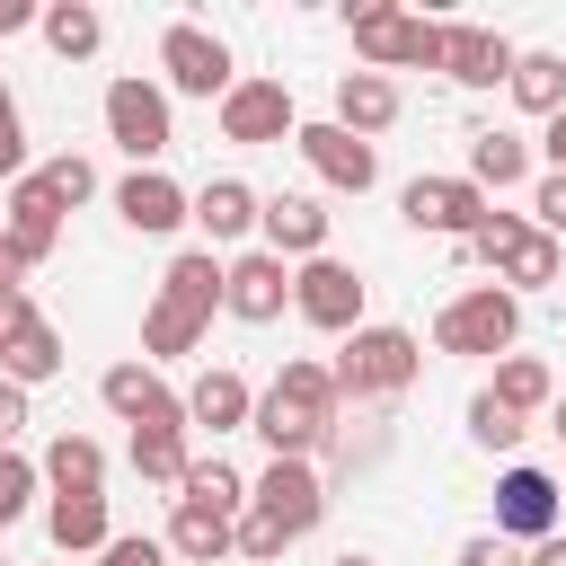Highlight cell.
Segmentation results:
<instances>
[{
	"label": "cell",
	"instance_id": "cell-1",
	"mask_svg": "<svg viewBox=\"0 0 566 566\" xmlns=\"http://www.w3.org/2000/svg\"><path fill=\"white\" fill-rule=\"evenodd\" d=\"M221 292H230V265H221L212 248H186V256H168V274H159V301H150V318H142V354H150V363H177V354H195V345H203V327H212V310H221Z\"/></svg>",
	"mask_w": 566,
	"mask_h": 566
},
{
	"label": "cell",
	"instance_id": "cell-2",
	"mask_svg": "<svg viewBox=\"0 0 566 566\" xmlns=\"http://www.w3.org/2000/svg\"><path fill=\"white\" fill-rule=\"evenodd\" d=\"M345 416V389H336V371L327 363H283L274 371V389L256 398V442L274 451V460H310V451H327V424Z\"/></svg>",
	"mask_w": 566,
	"mask_h": 566
},
{
	"label": "cell",
	"instance_id": "cell-3",
	"mask_svg": "<svg viewBox=\"0 0 566 566\" xmlns=\"http://www.w3.org/2000/svg\"><path fill=\"white\" fill-rule=\"evenodd\" d=\"M345 27H354L363 71H442V35H451V27H433V18H416V9H398V0H354Z\"/></svg>",
	"mask_w": 566,
	"mask_h": 566
},
{
	"label": "cell",
	"instance_id": "cell-4",
	"mask_svg": "<svg viewBox=\"0 0 566 566\" xmlns=\"http://www.w3.org/2000/svg\"><path fill=\"white\" fill-rule=\"evenodd\" d=\"M327 371H336V389H345L354 407H380V398L416 389V371H424V345H416L407 327H371V318H363Z\"/></svg>",
	"mask_w": 566,
	"mask_h": 566
},
{
	"label": "cell",
	"instance_id": "cell-5",
	"mask_svg": "<svg viewBox=\"0 0 566 566\" xmlns=\"http://www.w3.org/2000/svg\"><path fill=\"white\" fill-rule=\"evenodd\" d=\"M513 336H522V301L504 292V283H478V292H451L442 301V318H433V345L442 354H513Z\"/></svg>",
	"mask_w": 566,
	"mask_h": 566
},
{
	"label": "cell",
	"instance_id": "cell-6",
	"mask_svg": "<svg viewBox=\"0 0 566 566\" xmlns=\"http://www.w3.org/2000/svg\"><path fill=\"white\" fill-rule=\"evenodd\" d=\"M106 142L142 168V159H159L168 142H177V124H168V88L159 80H142V71H124V80H106Z\"/></svg>",
	"mask_w": 566,
	"mask_h": 566
},
{
	"label": "cell",
	"instance_id": "cell-7",
	"mask_svg": "<svg viewBox=\"0 0 566 566\" xmlns=\"http://www.w3.org/2000/svg\"><path fill=\"white\" fill-rule=\"evenodd\" d=\"M159 71H168V88H177V97H212V106L239 88L230 44H221L212 27H195V18H177V27L159 35Z\"/></svg>",
	"mask_w": 566,
	"mask_h": 566
},
{
	"label": "cell",
	"instance_id": "cell-8",
	"mask_svg": "<svg viewBox=\"0 0 566 566\" xmlns=\"http://www.w3.org/2000/svg\"><path fill=\"white\" fill-rule=\"evenodd\" d=\"M363 274L345 265V256H310V265H292V310L310 318V327H327V336H354L363 327Z\"/></svg>",
	"mask_w": 566,
	"mask_h": 566
},
{
	"label": "cell",
	"instance_id": "cell-9",
	"mask_svg": "<svg viewBox=\"0 0 566 566\" xmlns=\"http://www.w3.org/2000/svg\"><path fill=\"white\" fill-rule=\"evenodd\" d=\"M292 150H301V159H310V177H318V186H336V195H371V186H380V150H371L363 133H345L336 115H327V124H301V133H292Z\"/></svg>",
	"mask_w": 566,
	"mask_h": 566
},
{
	"label": "cell",
	"instance_id": "cell-10",
	"mask_svg": "<svg viewBox=\"0 0 566 566\" xmlns=\"http://www.w3.org/2000/svg\"><path fill=\"white\" fill-rule=\"evenodd\" d=\"M398 212H407V230H424V239H478V221H486L495 203H486L469 177H407Z\"/></svg>",
	"mask_w": 566,
	"mask_h": 566
},
{
	"label": "cell",
	"instance_id": "cell-11",
	"mask_svg": "<svg viewBox=\"0 0 566 566\" xmlns=\"http://www.w3.org/2000/svg\"><path fill=\"white\" fill-rule=\"evenodd\" d=\"M97 398H106V416H124L133 433H177V424H186V398H177L150 363H106V371H97Z\"/></svg>",
	"mask_w": 566,
	"mask_h": 566
},
{
	"label": "cell",
	"instance_id": "cell-12",
	"mask_svg": "<svg viewBox=\"0 0 566 566\" xmlns=\"http://www.w3.org/2000/svg\"><path fill=\"white\" fill-rule=\"evenodd\" d=\"M292 133H301V106H292L283 80H239V88L221 97V142L265 150V142H292Z\"/></svg>",
	"mask_w": 566,
	"mask_h": 566
},
{
	"label": "cell",
	"instance_id": "cell-13",
	"mask_svg": "<svg viewBox=\"0 0 566 566\" xmlns=\"http://www.w3.org/2000/svg\"><path fill=\"white\" fill-rule=\"evenodd\" d=\"M557 513H566V495H557V478H548V469H531V460H513V469L495 478V531H504L513 548H522V539L539 548V539L557 531Z\"/></svg>",
	"mask_w": 566,
	"mask_h": 566
},
{
	"label": "cell",
	"instance_id": "cell-14",
	"mask_svg": "<svg viewBox=\"0 0 566 566\" xmlns=\"http://www.w3.org/2000/svg\"><path fill=\"white\" fill-rule=\"evenodd\" d=\"M62 371V336H53V318L18 292V301H0V380H18V389H35V380H53Z\"/></svg>",
	"mask_w": 566,
	"mask_h": 566
},
{
	"label": "cell",
	"instance_id": "cell-15",
	"mask_svg": "<svg viewBox=\"0 0 566 566\" xmlns=\"http://www.w3.org/2000/svg\"><path fill=\"white\" fill-rule=\"evenodd\" d=\"M248 504L301 539V531H318V513H327V478H318V460H265V478H256Z\"/></svg>",
	"mask_w": 566,
	"mask_h": 566
},
{
	"label": "cell",
	"instance_id": "cell-16",
	"mask_svg": "<svg viewBox=\"0 0 566 566\" xmlns=\"http://www.w3.org/2000/svg\"><path fill=\"white\" fill-rule=\"evenodd\" d=\"M0 248H9L18 265H44V256L62 248V203L44 195V177H35V168L9 186V212H0Z\"/></svg>",
	"mask_w": 566,
	"mask_h": 566
},
{
	"label": "cell",
	"instance_id": "cell-17",
	"mask_svg": "<svg viewBox=\"0 0 566 566\" xmlns=\"http://www.w3.org/2000/svg\"><path fill=\"white\" fill-rule=\"evenodd\" d=\"M283 301H292V265H283L274 248L230 256V292H221V310H230L239 327H274V318H283Z\"/></svg>",
	"mask_w": 566,
	"mask_h": 566
},
{
	"label": "cell",
	"instance_id": "cell-18",
	"mask_svg": "<svg viewBox=\"0 0 566 566\" xmlns=\"http://www.w3.org/2000/svg\"><path fill=\"white\" fill-rule=\"evenodd\" d=\"M115 212H124V230H142V239H168V230L195 221V195H186L177 177H159V168H133V177L115 186Z\"/></svg>",
	"mask_w": 566,
	"mask_h": 566
},
{
	"label": "cell",
	"instance_id": "cell-19",
	"mask_svg": "<svg viewBox=\"0 0 566 566\" xmlns=\"http://www.w3.org/2000/svg\"><path fill=\"white\" fill-rule=\"evenodd\" d=\"M513 62H522V53H513L504 27H451V35H442V71H451L460 88H504Z\"/></svg>",
	"mask_w": 566,
	"mask_h": 566
},
{
	"label": "cell",
	"instance_id": "cell-20",
	"mask_svg": "<svg viewBox=\"0 0 566 566\" xmlns=\"http://www.w3.org/2000/svg\"><path fill=\"white\" fill-rule=\"evenodd\" d=\"M256 230H265V248L292 265H310V256H327V212H318V195H265V212H256Z\"/></svg>",
	"mask_w": 566,
	"mask_h": 566
},
{
	"label": "cell",
	"instance_id": "cell-21",
	"mask_svg": "<svg viewBox=\"0 0 566 566\" xmlns=\"http://www.w3.org/2000/svg\"><path fill=\"white\" fill-rule=\"evenodd\" d=\"M256 212H265V195H256L248 177H203V186H195V230H203L212 248L248 239V230H256Z\"/></svg>",
	"mask_w": 566,
	"mask_h": 566
},
{
	"label": "cell",
	"instance_id": "cell-22",
	"mask_svg": "<svg viewBox=\"0 0 566 566\" xmlns=\"http://www.w3.org/2000/svg\"><path fill=\"white\" fill-rule=\"evenodd\" d=\"M195 424H203V433H239V424H256V389H248L230 363H212V371L186 389V433H195Z\"/></svg>",
	"mask_w": 566,
	"mask_h": 566
},
{
	"label": "cell",
	"instance_id": "cell-23",
	"mask_svg": "<svg viewBox=\"0 0 566 566\" xmlns=\"http://www.w3.org/2000/svg\"><path fill=\"white\" fill-rule=\"evenodd\" d=\"M398 115H407V97H398L389 71H345V80H336V124H345V133L371 142V133H389Z\"/></svg>",
	"mask_w": 566,
	"mask_h": 566
},
{
	"label": "cell",
	"instance_id": "cell-24",
	"mask_svg": "<svg viewBox=\"0 0 566 566\" xmlns=\"http://www.w3.org/2000/svg\"><path fill=\"white\" fill-rule=\"evenodd\" d=\"M168 557L221 566V557H239V522H230V513H203V504H177V513H168Z\"/></svg>",
	"mask_w": 566,
	"mask_h": 566
},
{
	"label": "cell",
	"instance_id": "cell-25",
	"mask_svg": "<svg viewBox=\"0 0 566 566\" xmlns=\"http://www.w3.org/2000/svg\"><path fill=\"white\" fill-rule=\"evenodd\" d=\"M522 177H531V142H522V133H504V124L469 133V186H478V195H504V186H522Z\"/></svg>",
	"mask_w": 566,
	"mask_h": 566
},
{
	"label": "cell",
	"instance_id": "cell-26",
	"mask_svg": "<svg viewBox=\"0 0 566 566\" xmlns=\"http://www.w3.org/2000/svg\"><path fill=\"white\" fill-rule=\"evenodd\" d=\"M35 469L53 478V495H106V442H88V433H53Z\"/></svg>",
	"mask_w": 566,
	"mask_h": 566
},
{
	"label": "cell",
	"instance_id": "cell-27",
	"mask_svg": "<svg viewBox=\"0 0 566 566\" xmlns=\"http://www.w3.org/2000/svg\"><path fill=\"white\" fill-rule=\"evenodd\" d=\"M557 274H566V239H548V230H539V221H531V230H522V239H513V256H504V265H495V283H504V292H513V301H522V292H548V283H557Z\"/></svg>",
	"mask_w": 566,
	"mask_h": 566
},
{
	"label": "cell",
	"instance_id": "cell-28",
	"mask_svg": "<svg viewBox=\"0 0 566 566\" xmlns=\"http://www.w3.org/2000/svg\"><path fill=\"white\" fill-rule=\"evenodd\" d=\"M44 531H53L62 557H80V548H106L115 539V513H106V495H53L44 504Z\"/></svg>",
	"mask_w": 566,
	"mask_h": 566
},
{
	"label": "cell",
	"instance_id": "cell-29",
	"mask_svg": "<svg viewBox=\"0 0 566 566\" xmlns=\"http://www.w3.org/2000/svg\"><path fill=\"white\" fill-rule=\"evenodd\" d=\"M486 398H495V407H513V416H539V407H557V380H548V363H539V354H504V363H495V380H486Z\"/></svg>",
	"mask_w": 566,
	"mask_h": 566
},
{
	"label": "cell",
	"instance_id": "cell-30",
	"mask_svg": "<svg viewBox=\"0 0 566 566\" xmlns=\"http://www.w3.org/2000/svg\"><path fill=\"white\" fill-rule=\"evenodd\" d=\"M504 88H513V106H522V115H539V124H548V115H566V53H522Z\"/></svg>",
	"mask_w": 566,
	"mask_h": 566
},
{
	"label": "cell",
	"instance_id": "cell-31",
	"mask_svg": "<svg viewBox=\"0 0 566 566\" xmlns=\"http://www.w3.org/2000/svg\"><path fill=\"white\" fill-rule=\"evenodd\" d=\"M35 27H44V44H53L62 62H88V53L106 44V18H97L88 0H53V9L35 18Z\"/></svg>",
	"mask_w": 566,
	"mask_h": 566
},
{
	"label": "cell",
	"instance_id": "cell-32",
	"mask_svg": "<svg viewBox=\"0 0 566 566\" xmlns=\"http://www.w3.org/2000/svg\"><path fill=\"white\" fill-rule=\"evenodd\" d=\"M177 504H203V513H230V522H239V513H248V478H239L230 460H195L186 486H177Z\"/></svg>",
	"mask_w": 566,
	"mask_h": 566
},
{
	"label": "cell",
	"instance_id": "cell-33",
	"mask_svg": "<svg viewBox=\"0 0 566 566\" xmlns=\"http://www.w3.org/2000/svg\"><path fill=\"white\" fill-rule=\"evenodd\" d=\"M380 451H389V424H380V416H363V407H354V416H336V424H327V460H336L345 478H354V469H371Z\"/></svg>",
	"mask_w": 566,
	"mask_h": 566
},
{
	"label": "cell",
	"instance_id": "cell-34",
	"mask_svg": "<svg viewBox=\"0 0 566 566\" xmlns=\"http://www.w3.org/2000/svg\"><path fill=\"white\" fill-rule=\"evenodd\" d=\"M186 469H195L186 424H177V433H133V478H150V486H186Z\"/></svg>",
	"mask_w": 566,
	"mask_h": 566
},
{
	"label": "cell",
	"instance_id": "cell-35",
	"mask_svg": "<svg viewBox=\"0 0 566 566\" xmlns=\"http://www.w3.org/2000/svg\"><path fill=\"white\" fill-rule=\"evenodd\" d=\"M522 433H531V416H513V407H495L486 389L469 398V442H478V451H522Z\"/></svg>",
	"mask_w": 566,
	"mask_h": 566
},
{
	"label": "cell",
	"instance_id": "cell-36",
	"mask_svg": "<svg viewBox=\"0 0 566 566\" xmlns=\"http://www.w3.org/2000/svg\"><path fill=\"white\" fill-rule=\"evenodd\" d=\"M35 177H44V195H53V203H62V212H80V203H88V195H97V168H88V159H80V150H62V159H44V168H35Z\"/></svg>",
	"mask_w": 566,
	"mask_h": 566
},
{
	"label": "cell",
	"instance_id": "cell-37",
	"mask_svg": "<svg viewBox=\"0 0 566 566\" xmlns=\"http://www.w3.org/2000/svg\"><path fill=\"white\" fill-rule=\"evenodd\" d=\"M35 486H44V469H35L27 451H0V531H9V522H27Z\"/></svg>",
	"mask_w": 566,
	"mask_h": 566
},
{
	"label": "cell",
	"instance_id": "cell-38",
	"mask_svg": "<svg viewBox=\"0 0 566 566\" xmlns=\"http://www.w3.org/2000/svg\"><path fill=\"white\" fill-rule=\"evenodd\" d=\"M522 230H531V221H522V212H486V221H478V239H460V248H469V256H478V265H504V256H513V239H522Z\"/></svg>",
	"mask_w": 566,
	"mask_h": 566
},
{
	"label": "cell",
	"instance_id": "cell-39",
	"mask_svg": "<svg viewBox=\"0 0 566 566\" xmlns=\"http://www.w3.org/2000/svg\"><path fill=\"white\" fill-rule=\"evenodd\" d=\"M283 548H292V531H283V522H265V513L248 504V513H239V557H248V566H274Z\"/></svg>",
	"mask_w": 566,
	"mask_h": 566
},
{
	"label": "cell",
	"instance_id": "cell-40",
	"mask_svg": "<svg viewBox=\"0 0 566 566\" xmlns=\"http://www.w3.org/2000/svg\"><path fill=\"white\" fill-rule=\"evenodd\" d=\"M0 177H9V186L27 177V124H18V97H9V88H0Z\"/></svg>",
	"mask_w": 566,
	"mask_h": 566
},
{
	"label": "cell",
	"instance_id": "cell-41",
	"mask_svg": "<svg viewBox=\"0 0 566 566\" xmlns=\"http://www.w3.org/2000/svg\"><path fill=\"white\" fill-rule=\"evenodd\" d=\"M97 566H168V539H133V531H115V539L97 548Z\"/></svg>",
	"mask_w": 566,
	"mask_h": 566
},
{
	"label": "cell",
	"instance_id": "cell-42",
	"mask_svg": "<svg viewBox=\"0 0 566 566\" xmlns=\"http://www.w3.org/2000/svg\"><path fill=\"white\" fill-rule=\"evenodd\" d=\"M460 566H531L504 531H478V539H460Z\"/></svg>",
	"mask_w": 566,
	"mask_h": 566
},
{
	"label": "cell",
	"instance_id": "cell-43",
	"mask_svg": "<svg viewBox=\"0 0 566 566\" xmlns=\"http://www.w3.org/2000/svg\"><path fill=\"white\" fill-rule=\"evenodd\" d=\"M531 212H539V230H548V239H566V177H557V168L531 186Z\"/></svg>",
	"mask_w": 566,
	"mask_h": 566
},
{
	"label": "cell",
	"instance_id": "cell-44",
	"mask_svg": "<svg viewBox=\"0 0 566 566\" xmlns=\"http://www.w3.org/2000/svg\"><path fill=\"white\" fill-rule=\"evenodd\" d=\"M18 433H27V389L0 380V451H18Z\"/></svg>",
	"mask_w": 566,
	"mask_h": 566
},
{
	"label": "cell",
	"instance_id": "cell-45",
	"mask_svg": "<svg viewBox=\"0 0 566 566\" xmlns=\"http://www.w3.org/2000/svg\"><path fill=\"white\" fill-rule=\"evenodd\" d=\"M35 18H44V9H27V0H0V35H27Z\"/></svg>",
	"mask_w": 566,
	"mask_h": 566
},
{
	"label": "cell",
	"instance_id": "cell-46",
	"mask_svg": "<svg viewBox=\"0 0 566 566\" xmlns=\"http://www.w3.org/2000/svg\"><path fill=\"white\" fill-rule=\"evenodd\" d=\"M539 150H548V168L566 177V115H548V133H539Z\"/></svg>",
	"mask_w": 566,
	"mask_h": 566
},
{
	"label": "cell",
	"instance_id": "cell-47",
	"mask_svg": "<svg viewBox=\"0 0 566 566\" xmlns=\"http://www.w3.org/2000/svg\"><path fill=\"white\" fill-rule=\"evenodd\" d=\"M18 292H27V265H18L9 248H0V301H18Z\"/></svg>",
	"mask_w": 566,
	"mask_h": 566
},
{
	"label": "cell",
	"instance_id": "cell-48",
	"mask_svg": "<svg viewBox=\"0 0 566 566\" xmlns=\"http://www.w3.org/2000/svg\"><path fill=\"white\" fill-rule=\"evenodd\" d=\"M531 566H566V531H548V539L531 548Z\"/></svg>",
	"mask_w": 566,
	"mask_h": 566
},
{
	"label": "cell",
	"instance_id": "cell-49",
	"mask_svg": "<svg viewBox=\"0 0 566 566\" xmlns=\"http://www.w3.org/2000/svg\"><path fill=\"white\" fill-rule=\"evenodd\" d=\"M548 433H557V442H566V398H557V407H548Z\"/></svg>",
	"mask_w": 566,
	"mask_h": 566
},
{
	"label": "cell",
	"instance_id": "cell-50",
	"mask_svg": "<svg viewBox=\"0 0 566 566\" xmlns=\"http://www.w3.org/2000/svg\"><path fill=\"white\" fill-rule=\"evenodd\" d=\"M327 566H380V557H363V548H345V557H327Z\"/></svg>",
	"mask_w": 566,
	"mask_h": 566
},
{
	"label": "cell",
	"instance_id": "cell-51",
	"mask_svg": "<svg viewBox=\"0 0 566 566\" xmlns=\"http://www.w3.org/2000/svg\"><path fill=\"white\" fill-rule=\"evenodd\" d=\"M557 495H566V478H557Z\"/></svg>",
	"mask_w": 566,
	"mask_h": 566
}]
</instances>
